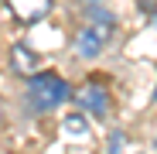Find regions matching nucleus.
Segmentation results:
<instances>
[{
	"instance_id": "4",
	"label": "nucleus",
	"mask_w": 157,
	"mask_h": 154,
	"mask_svg": "<svg viewBox=\"0 0 157 154\" xmlns=\"http://www.w3.org/2000/svg\"><path fill=\"white\" fill-rule=\"evenodd\" d=\"M7 4L24 24H34V21L48 17V10H51V0H7Z\"/></svg>"
},
{
	"instance_id": "3",
	"label": "nucleus",
	"mask_w": 157,
	"mask_h": 154,
	"mask_svg": "<svg viewBox=\"0 0 157 154\" xmlns=\"http://www.w3.org/2000/svg\"><path fill=\"white\" fill-rule=\"evenodd\" d=\"M75 103L82 110H89L92 116H106L109 113V96H106V89L102 86H96V82H89V86H82L75 93Z\"/></svg>"
},
{
	"instance_id": "7",
	"label": "nucleus",
	"mask_w": 157,
	"mask_h": 154,
	"mask_svg": "<svg viewBox=\"0 0 157 154\" xmlns=\"http://www.w3.org/2000/svg\"><path fill=\"white\" fill-rule=\"evenodd\" d=\"M0 123H4V106H0Z\"/></svg>"
},
{
	"instance_id": "2",
	"label": "nucleus",
	"mask_w": 157,
	"mask_h": 154,
	"mask_svg": "<svg viewBox=\"0 0 157 154\" xmlns=\"http://www.w3.org/2000/svg\"><path fill=\"white\" fill-rule=\"evenodd\" d=\"M109 38H113V17H109L106 10H96L92 24L78 31L75 48H78V55H82V58H96L99 51L106 48V41H109Z\"/></svg>"
},
{
	"instance_id": "5",
	"label": "nucleus",
	"mask_w": 157,
	"mask_h": 154,
	"mask_svg": "<svg viewBox=\"0 0 157 154\" xmlns=\"http://www.w3.org/2000/svg\"><path fill=\"white\" fill-rule=\"evenodd\" d=\"M10 62H14V72H21V75H38V55L28 45H14L10 48Z\"/></svg>"
},
{
	"instance_id": "6",
	"label": "nucleus",
	"mask_w": 157,
	"mask_h": 154,
	"mask_svg": "<svg viewBox=\"0 0 157 154\" xmlns=\"http://www.w3.org/2000/svg\"><path fill=\"white\" fill-rule=\"evenodd\" d=\"M65 134H68V137H86V134H89V127H86V120H82V116L75 113V116H68V120H65Z\"/></svg>"
},
{
	"instance_id": "1",
	"label": "nucleus",
	"mask_w": 157,
	"mask_h": 154,
	"mask_svg": "<svg viewBox=\"0 0 157 154\" xmlns=\"http://www.w3.org/2000/svg\"><path fill=\"white\" fill-rule=\"evenodd\" d=\"M28 96H31V106H34V110L48 113V110L62 106V103L72 96V89H68L65 79H58L55 72H44V75H31V89H28Z\"/></svg>"
}]
</instances>
